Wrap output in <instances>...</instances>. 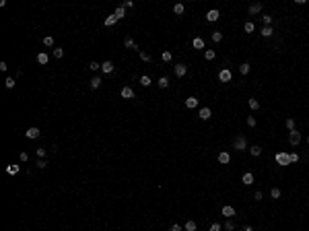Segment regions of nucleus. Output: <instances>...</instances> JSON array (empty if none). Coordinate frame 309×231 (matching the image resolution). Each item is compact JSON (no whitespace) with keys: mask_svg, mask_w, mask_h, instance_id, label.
I'll return each instance as SVG.
<instances>
[{"mask_svg":"<svg viewBox=\"0 0 309 231\" xmlns=\"http://www.w3.org/2000/svg\"><path fill=\"white\" fill-rule=\"evenodd\" d=\"M262 21L266 27H272V14H262Z\"/></svg>","mask_w":309,"mask_h":231,"instance_id":"cd10ccee","label":"nucleus"},{"mask_svg":"<svg viewBox=\"0 0 309 231\" xmlns=\"http://www.w3.org/2000/svg\"><path fill=\"white\" fill-rule=\"evenodd\" d=\"M254 198H256V200H262V192L258 190V192H256V194H254Z\"/></svg>","mask_w":309,"mask_h":231,"instance_id":"864d4df0","label":"nucleus"},{"mask_svg":"<svg viewBox=\"0 0 309 231\" xmlns=\"http://www.w3.org/2000/svg\"><path fill=\"white\" fill-rule=\"evenodd\" d=\"M62 56H64V50H62V48H56V50H54V58H56V60H60Z\"/></svg>","mask_w":309,"mask_h":231,"instance_id":"c9c22d12","label":"nucleus"},{"mask_svg":"<svg viewBox=\"0 0 309 231\" xmlns=\"http://www.w3.org/2000/svg\"><path fill=\"white\" fill-rule=\"evenodd\" d=\"M101 79H99V76H93V79H91V81H89V87L91 89H93V91H95V89H99V87H101Z\"/></svg>","mask_w":309,"mask_h":231,"instance_id":"2eb2a0df","label":"nucleus"},{"mask_svg":"<svg viewBox=\"0 0 309 231\" xmlns=\"http://www.w3.org/2000/svg\"><path fill=\"white\" fill-rule=\"evenodd\" d=\"M194 48L202 50V48H204V39H202V37H194Z\"/></svg>","mask_w":309,"mask_h":231,"instance_id":"5701e85b","label":"nucleus"},{"mask_svg":"<svg viewBox=\"0 0 309 231\" xmlns=\"http://www.w3.org/2000/svg\"><path fill=\"white\" fill-rule=\"evenodd\" d=\"M288 159H291V163H297V161H299V155H297V153H288Z\"/></svg>","mask_w":309,"mask_h":231,"instance_id":"37998d69","label":"nucleus"},{"mask_svg":"<svg viewBox=\"0 0 309 231\" xmlns=\"http://www.w3.org/2000/svg\"><path fill=\"white\" fill-rule=\"evenodd\" d=\"M120 6H124V8H132V6H134V4H132L130 0H124V2H122V4H120Z\"/></svg>","mask_w":309,"mask_h":231,"instance_id":"de8ad7c7","label":"nucleus"},{"mask_svg":"<svg viewBox=\"0 0 309 231\" xmlns=\"http://www.w3.org/2000/svg\"><path fill=\"white\" fill-rule=\"evenodd\" d=\"M233 147H235L237 151H245V149H247V140H245V136H243V134L235 136V143H233Z\"/></svg>","mask_w":309,"mask_h":231,"instance_id":"f03ea898","label":"nucleus"},{"mask_svg":"<svg viewBox=\"0 0 309 231\" xmlns=\"http://www.w3.org/2000/svg\"><path fill=\"white\" fill-rule=\"evenodd\" d=\"M276 163L280 165V167H287V165H291V159H288V153H284V151H280V153H276Z\"/></svg>","mask_w":309,"mask_h":231,"instance_id":"f257e3e1","label":"nucleus"},{"mask_svg":"<svg viewBox=\"0 0 309 231\" xmlns=\"http://www.w3.org/2000/svg\"><path fill=\"white\" fill-rule=\"evenodd\" d=\"M212 41H214V43L223 41V33H220V31H214V33H212Z\"/></svg>","mask_w":309,"mask_h":231,"instance_id":"f704fd0d","label":"nucleus"},{"mask_svg":"<svg viewBox=\"0 0 309 231\" xmlns=\"http://www.w3.org/2000/svg\"><path fill=\"white\" fill-rule=\"evenodd\" d=\"M198 116H200V120H210L212 111H210V107H202V109L198 111Z\"/></svg>","mask_w":309,"mask_h":231,"instance_id":"9b49d317","label":"nucleus"},{"mask_svg":"<svg viewBox=\"0 0 309 231\" xmlns=\"http://www.w3.org/2000/svg\"><path fill=\"white\" fill-rule=\"evenodd\" d=\"M231 161V155L227 153V151H223V153H219V163H223V165H227Z\"/></svg>","mask_w":309,"mask_h":231,"instance_id":"4468645a","label":"nucleus"},{"mask_svg":"<svg viewBox=\"0 0 309 231\" xmlns=\"http://www.w3.org/2000/svg\"><path fill=\"white\" fill-rule=\"evenodd\" d=\"M249 70H252V66H249L247 62H243V64H241V66H239V72H241V75H247Z\"/></svg>","mask_w":309,"mask_h":231,"instance_id":"7c9ffc66","label":"nucleus"},{"mask_svg":"<svg viewBox=\"0 0 309 231\" xmlns=\"http://www.w3.org/2000/svg\"><path fill=\"white\" fill-rule=\"evenodd\" d=\"M37 62H39V64H48V62H50L48 52H39V54H37Z\"/></svg>","mask_w":309,"mask_h":231,"instance_id":"f3484780","label":"nucleus"},{"mask_svg":"<svg viewBox=\"0 0 309 231\" xmlns=\"http://www.w3.org/2000/svg\"><path fill=\"white\" fill-rule=\"evenodd\" d=\"M120 95H122L124 99H134V89H132V87H124Z\"/></svg>","mask_w":309,"mask_h":231,"instance_id":"9d476101","label":"nucleus"},{"mask_svg":"<svg viewBox=\"0 0 309 231\" xmlns=\"http://www.w3.org/2000/svg\"><path fill=\"white\" fill-rule=\"evenodd\" d=\"M89 68L93 70V72H97V70H101V64H99V62H91V64H89Z\"/></svg>","mask_w":309,"mask_h":231,"instance_id":"e433bc0d","label":"nucleus"},{"mask_svg":"<svg viewBox=\"0 0 309 231\" xmlns=\"http://www.w3.org/2000/svg\"><path fill=\"white\" fill-rule=\"evenodd\" d=\"M204 58H206L208 62L214 60V58H216V52H214V50H206V52H204Z\"/></svg>","mask_w":309,"mask_h":231,"instance_id":"393cba45","label":"nucleus"},{"mask_svg":"<svg viewBox=\"0 0 309 231\" xmlns=\"http://www.w3.org/2000/svg\"><path fill=\"white\" fill-rule=\"evenodd\" d=\"M4 85H6V89H13L14 85H17V83H14V79L10 76V79H6V81H4Z\"/></svg>","mask_w":309,"mask_h":231,"instance_id":"58836bf2","label":"nucleus"},{"mask_svg":"<svg viewBox=\"0 0 309 231\" xmlns=\"http://www.w3.org/2000/svg\"><path fill=\"white\" fill-rule=\"evenodd\" d=\"M287 128L288 130H295V120H293V118H288V120H287Z\"/></svg>","mask_w":309,"mask_h":231,"instance_id":"c03bdc74","label":"nucleus"},{"mask_svg":"<svg viewBox=\"0 0 309 231\" xmlns=\"http://www.w3.org/2000/svg\"><path fill=\"white\" fill-rule=\"evenodd\" d=\"M113 14H116V19H117V21L124 19V14H126V8H124V6H117L116 10H113Z\"/></svg>","mask_w":309,"mask_h":231,"instance_id":"aec40b11","label":"nucleus"},{"mask_svg":"<svg viewBox=\"0 0 309 231\" xmlns=\"http://www.w3.org/2000/svg\"><path fill=\"white\" fill-rule=\"evenodd\" d=\"M140 85H142V87H149V85H151V76L142 75V76H140Z\"/></svg>","mask_w":309,"mask_h":231,"instance_id":"473e14b6","label":"nucleus"},{"mask_svg":"<svg viewBox=\"0 0 309 231\" xmlns=\"http://www.w3.org/2000/svg\"><path fill=\"white\" fill-rule=\"evenodd\" d=\"M19 159H21V161H29V155H27V153H25V151H23V153H21V155H19Z\"/></svg>","mask_w":309,"mask_h":231,"instance_id":"8fccbe9b","label":"nucleus"},{"mask_svg":"<svg viewBox=\"0 0 309 231\" xmlns=\"http://www.w3.org/2000/svg\"><path fill=\"white\" fill-rule=\"evenodd\" d=\"M103 23H105V27H113V25H116V23H117L116 14H109V17H107V19L103 21Z\"/></svg>","mask_w":309,"mask_h":231,"instance_id":"6ab92c4d","label":"nucleus"},{"mask_svg":"<svg viewBox=\"0 0 309 231\" xmlns=\"http://www.w3.org/2000/svg\"><path fill=\"white\" fill-rule=\"evenodd\" d=\"M270 196L272 198H280V190H278V188H272V190H270Z\"/></svg>","mask_w":309,"mask_h":231,"instance_id":"a19ab883","label":"nucleus"},{"mask_svg":"<svg viewBox=\"0 0 309 231\" xmlns=\"http://www.w3.org/2000/svg\"><path fill=\"white\" fill-rule=\"evenodd\" d=\"M140 60H142V62H151V54H146V52H140Z\"/></svg>","mask_w":309,"mask_h":231,"instance_id":"ea45409f","label":"nucleus"},{"mask_svg":"<svg viewBox=\"0 0 309 231\" xmlns=\"http://www.w3.org/2000/svg\"><path fill=\"white\" fill-rule=\"evenodd\" d=\"M39 134H41L39 128H35V126H33V128H27V132H25V136L31 138V140H33V138H39Z\"/></svg>","mask_w":309,"mask_h":231,"instance_id":"1a4fd4ad","label":"nucleus"},{"mask_svg":"<svg viewBox=\"0 0 309 231\" xmlns=\"http://www.w3.org/2000/svg\"><path fill=\"white\" fill-rule=\"evenodd\" d=\"M37 167H39V169H46V167H48V163H46L43 159H39V161H37Z\"/></svg>","mask_w":309,"mask_h":231,"instance_id":"09e8293b","label":"nucleus"},{"mask_svg":"<svg viewBox=\"0 0 309 231\" xmlns=\"http://www.w3.org/2000/svg\"><path fill=\"white\" fill-rule=\"evenodd\" d=\"M184 10H185V6L181 4V2H177V4L173 6V13H175V14H184Z\"/></svg>","mask_w":309,"mask_h":231,"instance_id":"bb28decb","label":"nucleus"},{"mask_svg":"<svg viewBox=\"0 0 309 231\" xmlns=\"http://www.w3.org/2000/svg\"><path fill=\"white\" fill-rule=\"evenodd\" d=\"M124 46L128 50H138V46H136V41L132 39V37H126V41H124Z\"/></svg>","mask_w":309,"mask_h":231,"instance_id":"a211bd4d","label":"nucleus"},{"mask_svg":"<svg viewBox=\"0 0 309 231\" xmlns=\"http://www.w3.org/2000/svg\"><path fill=\"white\" fill-rule=\"evenodd\" d=\"M307 143H309V136H307Z\"/></svg>","mask_w":309,"mask_h":231,"instance_id":"6e6d98bb","label":"nucleus"},{"mask_svg":"<svg viewBox=\"0 0 309 231\" xmlns=\"http://www.w3.org/2000/svg\"><path fill=\"white\" fill-rule=\"evenodd\" d=\"M157 85H159V87H161V89H167V87H169V79H167V76H161V79H159V83H157Z\"/></svg>","mask_w":309,"mask_h":231,"instance_id":"a878e982","label":"nucleus"},{"mask_svg":"<svg viewBox=\"0 0 309 231\" xmlns=\"http://www.w3.org/2000/svg\"><path fill=\"white\" fill-rule=\"evenodd\" d=\"M254 29H256V25L252 21H247L245 25H243V31H245V33H254Z\"/></svg>","mask_w":309,"mask_h":231,"instance_id":"4be33fe9","label":"nucleus"},{"mask_svg":"<svg viewBox=\"0 0 309 231\" xmlns=\"http://www.w3.org/2000/svg\"><path fill=\"white\" fill-rule=\"evenodd\" d=\"M185 107H188V109H194V107H198V99H196V97H188V99H185Z\"/></svg>","mask_w":309,"mask_h":231,"instance_id":"ddd939ff","label":"nucleus"},{"mask_svg":"<svg viewBox=\"0 0 309 231\" xmlns=\"http://www.w3.org/2000/svg\"><path fill=\"white\" fill-rule=\"evenodd\" d=\"M243 231H254V227H252V225H245V227H243Z\"/></svg>","mask_w":309,"mask_h":231,"instance_id":"5fc2aeb1","label":"nucleus"},{"mask_svg":"<svg viewBox=\"0 0 309 231\" xmlns=\"http://www.w3.org/2000/svg\"><path fill=\"white\" fill-rule=\"evenodd\" d=\"M35 153H37V157H39V159H43V157H46V149H43V147H39Z\"/></svg>","mask_w":309,"mask_h":231,"instance_id":"a18cd8bd","label":"nucleus"},{"mask_svg":"<svg viewBox=\"0 0 309 231\" xmlns=\"http://www.w3.org/2000/svg\"><path fill=\"white\" fill-rule=\"evenodd\" d=\"M225 229H227V231H233V229H235V223H233V221H227V223H225Z\"/></svg>","mask_w":309,"mask_h":231,"instance_id":"49530a36","label":"nucleus"},{"mask_svg":"<svg viewBox=\"0 0 309 231\" xmlns=\"http://www.w3.org/2000/svg\"><path fill=\"white\" fill-rule=\"evenodd\" d=\"M101 72H105V75H111V72H113V64H111V60L101 62Z\"/></svg>","mask_w":309,"mask_h":231,"instance_id":"0eeeda50","label":"nucleus"},{"mask_svg":"<svg viewBox=\"0 0 309 231\" xmlns=\"http://www.w3.org/2000/svg\"><path fill=\"white\" fill-rule=\"evenodd\" d=\"M231 79H233V72H231L229 68H223V70L219 72V81L220 83H229Z\"/></svg>","mask_w":309,"mask_h":231,"instance_id":"20e7f679","label":"nucleus"},{"mask_svg":"<svg viewBox=\"0 0 309 231\" xmlns=\"http://www.w3.org/2000/svg\"><path fill=\"white\" fill-rule=\"evenodd\" d=\"M206 21H210V23H214V21H219V10H216V8H212V10H208V13H206Z\"/></svg>","mask_w":309,"mask_h":231,"instance_id":"f8f14e48","label":"nucleus"},{"mask_svg":"<svg viewBox=\"0 0 309 231\" xmlns=\"http://www.w3.org/2000/svg\"><path fill=\"white\" fill-rule=\"evenodd\" d=\"M262 8H264V6H262V2H254V4H249L247 10H249V14H260Z\"/></svg>","mask_w":309,"mask_h":231,"instance_id":"6e6552de","label":"nucleus"},{"mask_svg":"<svg viewBox=\"0 0 309 231\" xmlns=\"http://www.w3.org/2000/svg\"><path fill=\"white\" fill-rule=\"evenodd\" d=\"M220 215H225L227 219H231V217H235V209L231 206V204H225V206L220 209Z\"/></svg>","mask_w":309,"mask_h":231,"instance_id":"39448f33","label":"nucleus"},{"mask_svg":"<svg viewBox=\"0 0 309 231\" xmlns=\"http://www.w3.org/2000/svg\"><path fill=\"white\" fill-rule=\"evenodd\" d=\"M210 231H220V225L219 223H212V225H210Z\"/></svg>","mask_w":309,"mask_h":231,"instance_id":"603ef678","label":"nucleus"},{"mask_svg":"<svg viewBox=\"0 0 309 231\" xmlns=\"http://www.w3.org/2000/svg\"><path fill=\"white\" fill-rule=\"evenodd\" d=\"M249 153H252V157H260V153H262L260 144H254V147H249Z\"/></svg>","mask_w":309,"mask_h":231,"instance_id":"412c9836","label":"nucleus"},{"mask_svg":"<svg viewBox=\"0 0 309 231\" xmlns=\"http://www.w3.org/2000/svg\"><path fill=\"white\" fill-rule=\"evenodd\" d=\"M184 229H185V231H196V223H194V221H185Z\"/></svg>","mask_w":309,"mask_h":231,"instance_id":"2f4dec72","label":"nucleus"},{"mask_svg":"<svg viewBox=\"0 0 309 231\" xmlns=\"http://www.w3.org/2000/svg\"><path fill=\"white\" fill-rule=\"evenodd\" d=\"M161 58H163V62H171L173 56H171V52H163V54H161Z\"/></svg>","mask_w":309,"mask_h":231,"instance_id":"4c0bfd02","label":"nucleus"},{"mask_svg":"<svg viewBox=\"0 0 309 231\" xmlns=\"http://www.w3.org/2000/svg\"><path fill=\"white\" fill-rule=\"evenodd\" d=\"M6 173H10V176H17V173H19V165H8V167H6Z\"/></svg>","mask_w":309,"mask_h":231,"instance_id":"c756f323","label":"nucleus"},{"mask_svg":"<svg viewBox=\"0 0 309 231\" xmlns=\"http://www.w3.org/2000/svg\"><path fill=\"white\" fill-rule=\"evenodd\" d=\"M173 72H175L177 79H181V76H185V72H188V66H185V64H177V66L173 68Z\"/></svg>","mask_w":309,"mask_h":231,"instance_id":"423d86ee","label":"nucleus"},{"mask_svg":"<svg viewBox=\"0 0 309 231\" xmlns=\"http://www.w3.org/2000/svg\"><path fill=\"white\" fill-rule=\"evenodd\" d=\"M241 182L245 184V186H252V184H254V173H249V171H247V173H243Z\"/></svg>","mask_w":309,"mask_h":231,"instance_id":"dca6fc26","label":"nucleus"},{"mask_svg":"<svg viewBox=\"0 0 309 231\" xmlns=\"http://www.w3.org/2000/svg\"><path fill=\"white\" fill-rule=\"evenodd\" d=\"M247 126H249V128H254V126H256V118H254V116H247Z\"/></svg>","mask_w":309,"mask_h":231,"instance_id":"79ce46f5","label":"nucleus"},{"mask_svg":"<svg viewBox=\"0 0 309 231\" xmlns=\"http://www.w3.org/2000/svg\"><path fill=\"white\" fill-rule=\"evenodd\" d=\"M249 107L252 109H260V101H258L256 97H252V99H249Z\"/></svg>","mask_w":309,"mask_h":231,"instance_id":"72a5a7b5","label":"nucleus"},{"mask_svg":"<svg viewBox=\"0 0 309 231\" xmlns=\"http://www.w3.org/2000/svg\"><path fill=\"white\" fill-rule=\"evenodd\" d=\"M260 33H262V37H272V33H274V29H272V27H264V29L260 31Z\"/></svg>","mask_w":309,"mask_h":231,"instance_id":"b1692460","label":"nucleus"},{"mask_svg":"<svg viewBox=\"0 0 309 231\" xmlns=\"http://www.w3.org/2000/svg\"><path fill=\"white\" fill-rule=\"evenodd\" d=\"M288 143L293 144V147H297V144L301 143V132H297V130H291V132H288Z\"/></svg>","mask_w":309,"mask_h":231,"instance_id":"7ed1b4c3","label":"nucleus"},{"mask_svg":"<svg viewBox=\"0 0 309 231\" xmlns=\"http://www.w3.org/2000/svg\"><path fill=\"white\" fill-rule=\"evenodd\" d=\"M43 46H46V48H52V46H54V37H52V35H46V37H43Z\"/></svg>","mask_w":309,"mask_h":231,"instance_id":"c85d7f7f","label":"nucleus"},{"mask_svg":"<svg viewBox=\"0 0 309 231\" xmlns=\"http://www.w3.org/2000/svg\"><path fill=\"white\" fill-rule=\"evenodd\" d=\"M169 231H181V225H177V223H173V225H171V229H169Z\"/></svg>","mask_w":309,"mask_h":231,"instance_id":"3c124183","label":"nucleus"}]
</instances>
